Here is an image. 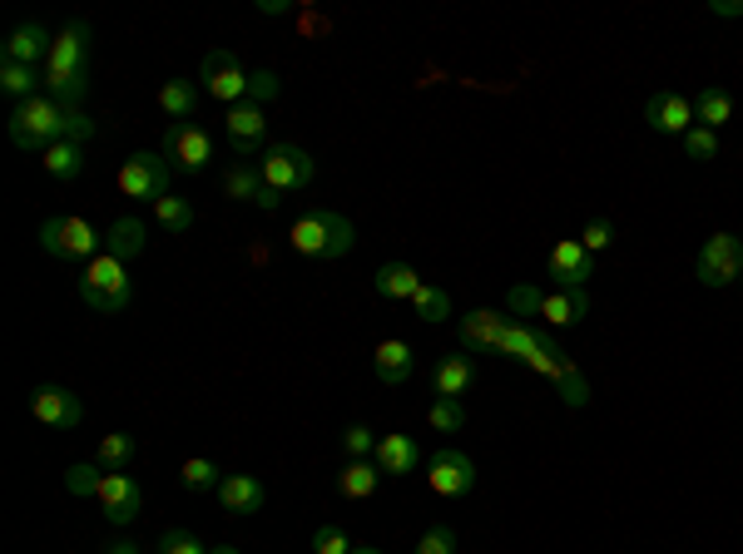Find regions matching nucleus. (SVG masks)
Segmentation results:
<instances>
[{"mask_svg":"<svg viewBox=\"0 0 743 554\" xmlns=\"http://www.w3.org/2000/svg\"><path fill=\"white\" fill-rule=\"evenodd\" d=\"M253 208H263V213H273V208H283V193H277V188H267V184H263V193L253 198Z\"/></svg>","mask_w":743,"mask_h":554,"instance_id":"nucleus-45","label":"nucleus"},{"mask_svg":"<svg viewBox=\"0 0 743 554\" xmlns=\"http://www.w3.org/2000/svg\"><path fill=\"white\" fill-rule=\"evenodd\" d=\"M258 174H263L267 188H277V193H303L307 184L317 178V164L307 158V148L297 144H273L263 158H258Z\"/></svg>","mask_w":743,"mask_h":554,"instance_id":"nucleus-7","label":"nucleus"},{"mask_svg":"<svg viewBox=\"0 0 743 554\" xmlns=\"http://www.w3.org/2000/svg\"><path fill=\"white\" fill-rule=\"evenodd\" d=\"M119 193L134 198V203H149V198H168V164L164 154H149V148H139V154H129L124 164H119Z\"/></svg>","mask_w":743,"mask_h":554,"instance_id":"nucleus-10","label":"nucleus"},{"mask_svg":"<svg viewBox=\"0 0 743 554\" xmlns=\"http://www.w3.org/2000/svg\"><path fill=\"white\" fill-rule=\"evenodd\" d=\"M277 75L273 69H253V75H248V104H258V109H267L277 99Z\"/></svg>","mask_w":743,"mask_h":554,"instance_id":"nucleus-40","label":"nucleus"},{"mask_svg":"<svg viewBox=\"0 0 743 554\" xmlns=\"http://www.w3.org/2000/svg\"><path fill=\"white\" fill-rule=\"evenodd\" d=\"M511 322V312H495V307H476V312L456 317V336H461V352H495L501 332Z\"/></svg>","mask_w":743,"mask_h":554,"instance_id":"nucleus-16","label":"nucleus"},{"mask_svg":"<svg viewBox=\"0 0 743 554\" xmlns=\"http://www.w3.org/2000/svg\"><path fill=\"white\" fill-rule=\"evenodd\" d=\"M693 273L703 287H729L743 277V237L739 233H713L703 237L699 257H693Z\"/></svg>","mask_w":743,"mask_h":554,"instance_id":"nucleus-9","label":"nucleus"},{"mask_svg":"<svg viewBox=\"0 0 743 554\" xmlns=\"http://www.w3.org/2000/svg\"><path fill=\"white\" fill-rule=\"evenodd\" d=\"M426 421H431L441 435L461 431V425H466V406H461V396H436L431 411H426Z\"/></svg>","mask_w":743,"mask_h":554,"instance_id":"nucleus-35","label":"nucleus"},{"mask_svg":"<svg viewBox=\"0 0 743 554\" xmlns=\"http://www.w3.org/2000/svg\"><path fill=\"white\" fill-rule=\"evenodd\" d=\"M30 416H35L40 425H50V431H75V425L85 421V406H79V396L65 391V386H35V391H30Z\"/></svg>","mask_w":743,"mask_h":554,"instance_id":"nucleus-14","label":"nucleus"},{"mask_svg":"<svg viewBox=\"0 0 743 554\" xmlns=\"http://www.w3.org/2000/svg\"><path fill=\"white\" fill-rule=\"evenodd\" d=\"M208 554H243V550H233V544H218V550H208Z\"/></svg>","mask_w":743,"mask_h":554,"instance_id":"nucleus-47","label":"nucleus"},{"mask_svg":"<svg viewBox=\"0 0 743 554\" xmlns=\"http://www.w3.org/2000/svg\"><path fill=\"white\" fill-rule=\"evenodd\" d=\"M644 124L654 129V134H689L693 129V99L679 95V89H659V95H649V104H644Z\"/></svg>","mask_w":743,"mask_h":554,"instance_id":"nucleus-15","label":"nucleus"},{"mask_svg":"<svg viewBox=\"0 0 743 554\" xmlns=\"http://www.w3.org/2000/svg\"><path fill=\"white\" fill-rule=\"evenodd\" d=\"M376 485H382V465L376 461H347L342 475H337L342 500H367V495H376Z\"/></svg>","mask_w":743,"mask_h":554,"instance_id":"nucleus-26","label":"nucleus"},{"mask_svg":"<svg viewBox=\"0 0 743 554\" xmlns=\"http://www.w3.org/2000/svg\"><path fill=\"white\" fill-rule=\"evenodd\" d=\"M144 237H149V228L139 223V218H114V223L105 228V253L129 263V257L144 253Z\"/></svg>","mask_w":743,"mask_h":554,"instance_id":"nucleus-24","label":"nucleus"},{"mask_svg":"<svg viewBox=\"0 0 743 554\" xmlns=\"http://www.w3.org/2000/svg\"><path fill=\"white\" fill-rule=\"evenodd\" d=\"M535 317H545V326H575V322H584L590 317V292H540V312Z\"/></svg>","mask_w":743,"mask_h":554,"instance_id":"nucleus-22","label":"nucleus"},{"mask_svg":"<svg viewBox=\"0 0 743 554\" xmlns=\"http://www.w3.org/2000/svg\"><path fill=\"white\" fill-rule=\"evenodd\" d=\"M416 554H456V530L446 520L426 524V534L416 540Z\"/></svg>","mask_w":743,"mask_h":554,"instance_id":"nucleus-39","label":"nucleus"},{"mask_svg":"<svg viewBox=\"0 0 743 554\" xmlns=\"http://www.w3.org/2000/svg\"><path fill=\"white\" fill-rule=\"evenodd\" d=\"M610 243H614V223H610V218H594V223H584V237H580L584 253H604Z\"/></svg>","mask_w":743,"mask_h":554,"instance_id":"nucleus-44","label":"nucleus"},{"mask_svg":"<svg viewBox=\"0 0 743 554\" xmlns=\"http://www.w3.org/2000/svg\"><path fill=\"white\" fill-rule=\"evenodd\" d=\"M372 461L382 465V475H412V470H422V445H416L412 435L392 431V435H382V441H376Z\"/></svg>","mask_w":743,"mask_h":554,"instance_id":"nucleus-20","label":"nucleus"},{"mask_svg":"<svg viewBox=\"0 0 743 554\" xmlns=\"http://www.w3.org/2000/svg\"><path fill=\"white\" fill-rule=\"evenodd\" d=\"M45 174L50 178H59V184H69V178H79L85 174V144H75V138H59V144H50L45 148Z\"/></svg>","mask_w":743,"mask_h":554,"instance_id":"nucleus-29","label":"nucleus"},{"mask_svg":"<svg viewBox=\"0 0 743 554\" xmlns=\"http://www.w3.org/2000/svg\"><path fill=\"white\" fill-rule=\"evenodd\" d=\"M99 480H105L99 461H89V465H69V470H65V490L75 495V500H99Z\"/></svg>","mask_w":743,"mask_h":554,"instance_id":"nucleus-34","label":"nucleus"},{"mask_svg":"<svg viewBox=\"0 0 743 554\" xmlns=\"http://www.w3.org/2000/svg\"><path fill=\"white\" fill-rule=\"evenodd\" d=\"M154 223L164 228V233H174V237H184L188 228H194V203H188V198H159L154 203Z\"/></svg>","mask_w":743,"mask_h":554,"instance_id":"nucleus-31","label":"nucleus"},{"mask_svg":"<svg viewBox=\"0 0 743 554\" xmlns=\"http://www.w3.org/2000/svg\"><path fill=\"white\" fill-rule=\"evenodd\" d=\"M372 372H376V381H382V386H402V381H412V372H416V352H412V342H402V336H386V342H376V352H372Z\"/></svg>","mask_w":743,"mask_h":554,"instance_id":"nucleus-18","label":"nucleus"},{"mask_svg":"<svg viewBox=\"0 0 743 554\" xmlns=\"http://www.w3.org/2000/svg\"><path fill=\"white\" fill-rule=\"evenodd\" d=\"M223 193L228 198H238V203H253L258 193H263V174H258V164H228L223 168Z\"/></svg>","mask_w":743,"mask_h":554,"instance_id":"nucleus-30","label":"nucleus"},{"mask_svg":"<svg viewBox=\"0 0 743 554\" xmlns=\"http://www.w3.org/2000/svg\"><path fill=\"white\" fill-rule=\"evenodd\" d=\"M431 386H436V396H466L476 386V362H471V352H461V356H441L436 362V372H431Z\"/></svg>","mask_w":743,"mask_h":554,"instance_id":"nucleus-23","label":"nucleus"},{"mask_svg":"<svg viewBox=\"0 0 743 554\" xmlns=\"http://www.w3.org/2000/svg\"><path fill=\"white\" fill-rule=\"evenodd\" d=\"M105 554H139V544H134V540H114Z\"/></svg>","mask_w":743,"mask_h":554,"instance_id":"nucleus-46","label":"nucleus"},{"mask_svg":"<svg viewBox=\"0 0 743 554\" xmlns=\"http://www.w3.org/2000/svg\"><path fill=\"white\" fill-rule=\"evenodd\" d=\"M99 505H105V514H109L114 524H129L139 510H144V490H139L134 475L109 470L105 480H99Z\"/></svg>","mask_w":743,"mask_h":554,"instance_id":"nucleus-17","label":"nucleus"},{"mask_svg":"<svg viewBox=\"0 0 743 554\" xmlns=\"http://www.w3.org/2000/svg\"><path fill=\"white\" fill-rule=\"evenodd\" d=\"M313 554H352L347 550V530L342 524H332V520H323L313 530Z\"/></svg>","mask_w":743,"mask_h":554,"instance_id":"nucleus-42","label":"nucleus"},{"mask_svg":"<svg viewBox=\"0 0 743 554\" xmlns=\"http://www.w3.org/2000/svg\"><path fill=\"white\" fill-rule=\"evenodd\" d=\"M79 302H85L89 312H124V307L134 302L129 263H119V257H109V253L85 263V273H79Z\"/></svg>","mask_w":743,"mask_h":554,"instance_id":"nucleus-4","label":"nucleus"},{"mask_svg":"<svg viewBox=\"0 0 743 554\" xmlns=\"http://www.w3.org/2000/svg\"><path fill=\"white\" fill-rule=\"evenodd\" d=\"M223 129H228V148H233L243 164H248V158H263L267 148H273V144H267V109L248 104V99L228 109Z\"/></svg>","mask_w":743,"mask_h":554,"instance_id":"nucleus-12","label":"nucleus"},{"mask_svg":"<svg viewBox=\"0 0 743 554\" xmlns=\"http://www.w3.org/2000/svg\"><path fill=\"white\" fill-rule=\"evenodd\" d=\"M679 144H684V158H693V164H709V158L719 154V134H713V129H703V124H693Z\"/></svg>","mask_w":743,"mask_h":554,"instance_id":"nucleus-38","label":"nucleus"},{"mask_svg":"<svg viewBox=\"0 0 743 554\" xmlns=\"http://www.w3.org/2000/svg\"><path fill=\"white\" fill-rule=\"evenodd\" d=\"M198 79H204V95L228 109L248 99V69L238 59V49H208L204 65H198Z\"/></svg>","mask_w":743,"mask_h":554,"instance_id":"nucleus-8","label":"nucleus"},{"mask_svg":"<svg viewBox=\"0 0 743 554\" xmlns=\"http://www.w3.org/2000/svg\"><path fill=\"white\" fill-rule=\"evenodd\" d=\"M352 554H382V550H372V544H362V550H352Z\"/></svg>","mask_w":743,"mask_h":554,"instance_id":"nucleus-48","label":"nucleus"},{"mask_svg":"<svg viewBox=\"0 0 743 554\" xmlns=\"http://www.w3.org/2000/svg\"><path fill=\"white\" fill-rule=\"evenodd\" d=\"M733 119V95L723 85H703L699 95H693V124L703 129H723Z\"/></svg>","mask_w":743,"mask_h":554,"instance_id":"nucleus-27","label":"nucleus"},{"mask_svg":"<svg viewBox=\"0 0 743 554\" xmlns=\"http://www.w3.org/2000/svg\"><path fill=\"white\" fill-rule=\"evenodd\" d=\"M412 307H416V317H426V322H446V317H451V297H446L441 287H431V282L416 287Z\"/></svg>","mask_w":743,"mask_h":554,"instance_id":"nucleus-36","label":"nucleus"},{"mask_svg":"<svg viewBox=\"0 0 743 554\" xmlns=\"http://www.w3.org/2000/svg\"><path fill=\"white\" fill-rule=\"evenodd\" d=\"M372 287H376V297H392V302H412L416 287H422V277H416V267H412V263H382V267H376V277H372Z\"/></svg>","mask_w":743,"mask_h":554,"instance_id":"nucleus-25","label":"nucleus"},{"mask_svg":"<svg viewBox=\"0 0 743 554\" xmlns=\"http://www.w3.org/2000/svg\"><path fill=\"white\" fill-rule=\"evenodd\" d=\"M739 237H743V233H739Z\"/></svg>","mask_w":743,"mask_h":554,"instance_id":"nucleus-49","label":"nucleus"},{"mask_svg":"<svg viewBox=\"0 0 743 554\" xmlns=\"http://www.w3.org/2000/svg\"><path fill=\"white\" fill-rule=\"evenodd\" d=\"M159 154H164L168 168H184V174H204L208 164L218 158V144L204 124L184 119V124H168L164 138H159Z\"/></svg>","mask_w":743,"mask_h":554,"instance_id":"nucleus-6","label":"nucleus"},{"mask_svg":"<svg viewBox=\"0 0 743 554\" xmlns=\"http://www.w3.org/2000/svg\"><path fill=\"white\" fill-rule=\"evenodd\" d=\"M40 247L50 257H59V263H95L99 247H105V233L79 213H59L40 228Z\"/></svg>","mask_w":743,"mask_h":554,"instance_id":"nucleus-5","label":"nucleus"},{"mask_svg":"<svg viewBox=\"0 0 743 554\" xmlns=\"http://www.w3.org/2000/svg\"><path fill=\"white\" fill-rule=\"evenodd\" d=\"M154 554H208V550H204V544H198L188 530H178V524H174V530L159 534V550H154Z\"/></svg>","mask_w":743,"mask_h":554,"instance_id":"nucleus-43","label":"nucleus"},{"mask_svg":"<svg viewBox=\"0 0 743 554\" xmlns=\"http://www.w3.org/2000/svg\"><path fill=\"white\" fill-rule=\"evenodd\" d=\"M555 391H560V401L570 406V411H580V406H590V381H584V372L575 362L560 366V376H555Z\"/></svg>","mask_w":743,"mask_h":554,"instance_id":"nucleus-33","label":"nucleus"},{"mask_svg":"<svg viewBox=\"0 0 743 554\" xmlns=\"http://www.w3.org/2000/svg\"><path fill=\"white\" fill-rule=\"evenodd\" d=\"M89 59H95V30L85 20H69L55 35V45H50L45 69H40L45 75V95L79 109V99L89 89Z\"/></svg>","mask_w":743,"mask_h":554,"instance_id":"nucleus-2","label":"nucleus"},{"mask_svg":"<svg viewBox=\"0 0 743 554\" xmlns=\"http://www.w3.org/2000/svg\"><path fill=\"white\" fill-rule=\"evenodd\" d=\"M184 485L188 490H218V485H223V470H218L214 461H204V455H194V461H184Z\"/></svg>","mask_w":743,"mask_h":554,"instance_id":"nucleus-37","label":"nucleus"},{"mask_svg":"<svg viewBox=\"0 0 743 554\" xmlns=\"http://www.w3.org/2000/svg\"><path fill=\"white\" fill-rule=\"evenodd\" d=\"M50 45H55V35H50L45 25H35V20H25V25L10 30V40H6V59H15V65H30V69H45Z\"/></svg>","mask_w":743,"mask_h":554,"instance_id":"nucleus-19","label":"nucleus"},{"mask_svg":"<svg viewBox=\"0 0 743 554\" xmlns=\"http://www.w3.org/2000/svg\"><path fill=\"white\" fill-rule=\"evenodd\" d=\"M426 485H431V495H441V500H461V495L476 490V461L466 451H456V445H441V451L426 461Z\"/></svg>","mask_w":743,"mask_h":554,"instance_id":"nucleus-11","label":"nucleus"},{"mask_svg":"<svg viewBox=\"0 0 743 554\" xmlns=\"http://www.w3.org/2000/svg\"><path fill=\"white\" fill-rule=\"evenodd\" d=\"M287 243H293V253H297V257H313V263H332V257L352 253L357 228L347 223V218L337 213V208H307V213L293 223Z\"/></svg>","mask_w":743,"mask_h":554,"instance_id":"nucleus-3","label":"nucleus"},{"mask_svg":"<svg viewBox=\"0 0 743 554\" xmlns=\"http://www.w3.org/2000/svg\"><path fill=\"white\" fill-rule=\"evenodd\" d=\"M218 500H223L228 514H258L267 505V490L258 475H223V485H218Z\"/></svg>","mask_w":743,"mask_h":554,"instance_id":"nucleus-21","label":"nucleus"},{"mask_svg":"<svg viewBox=\"0 0 743 554\" xmlns=\"http://www.w3.org/2000/svg\"><path fill=\"white\" fill-rule=\"evenodd\" d=\"M545 277H550L555 292H584V282L594 277V253H584L580 237H560V243L550 247Z\"/></svg>","mask_w":743,"mask_h":554,"instance_id":"nucleus-13","label":"nucleus"},{"mask_svg":"<svg viewBox=\"0 0 743 554\" xmlns=\"http://www.w3.org/2000/svg\"><path fill=\"white\" fill-rule=\"evenodd\" d=\"M6 129H10V144H15L20 154H45V148L59 144V138L85 144V138L95 134V119L75 104H59V99H50V95H35V99L10 109Z\"/></svg>","mask_w":743,"mask_h":554,"instance_id":"nucleus-1","label":"nucleus"},{"mask_svg":"<svg viewBox=\"0 0 743 554\" xmlns=\"http://www.w3.org/2000/svg\"><path fill=\"white\" fill-rule=\"evenodd\" d=\"M342 451H347V461H372V455H376V435L367 431V425H347V431H342Z\"/></svg>","mask_w":743,"mask_h":554,"instance_id":"nucleus-41","label":"nucleus"},{"mask_svg":"<svg viewBox=\"0 0 743 554\" xmlns=\"http://www.w3.org/2000/svg\"><path fill=\"white\" fill-rule=\"evenodd\" d=\"M159 109L168 114V124H184V119H194L198 85H194V79H164V85H159Z\"/></svg>","mask_w":743,"mask_h":554,"instance_id":"nucleus-28","label":"nucleus"},{"mask_svg":"<svg viewBox=\"0 0 743 554\" xmlns=\"http://www.w3.org/2000/svg\"><path fill=\"white\" fill-rule=\"evenodd\" d=\"M134 451H139L134 435H129V431H114V435H105V441H99L95 461H99V470L109 475V470H124V465L134 461Z\"/></svg>","mask_w":743,"mask_h":554,"instance_id":"nucleus-32","label":"nucleus"}]
</instances>
